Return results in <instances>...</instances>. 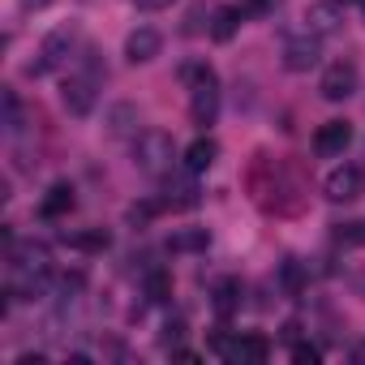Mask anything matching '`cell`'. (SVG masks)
<instances>
[{"label": "cell", "mask_w": 365, "mask_h": 365, "mask_svg": "<svg viewBox=\"0 0 365 365\" xmlns=\"http://www.w3.org/2000/svg\"><path fill=\"white\" fill-rule=\"evenodd\" d=\"M220 116V86H202V91H190V120L198 129H211Z\"/></svg>", "instance_id": "cell-17"}, {"label": "cell", "mask_w": 365, "mask_h": 365, "mask_svg": "<svg viewBox=\"0 0 365 365\" xmlns=\"http://www.w3.org/2000/svg\"><path fill=\"white\" fill-rule=\"evenodd\" d=\"M241 22H245V14H241L237 5H220V9L211 14V26H207V31H211L215 43H228V39L241 31Z\"/></svg>", "instance_id": "cell-18"}, {"label": "cell", "mask_w": 365, "mask_h": 365, "mask_svg": "<svg viewBox=\"0 0 365 365\" xmlns=\"http://www.w3.org/2000/svg\"><path fill=\"white\" fill-rule=\"evenodd\" d=\"M356 86H361L356 65H352V61H335V65H327V73H322V82H318V95H322L327 103H344V99L356 95Z\"/></svg>", "instance_id": "cell-8"}, {"label": "cell", "mask_w": 365, "mask_h": 365, "mask_svg": "<svg viewBox=\"0 0 365 365\" xmlns=\"http://www.w3.org/2000/svg\"><path fill=\"white\" fill-rule=\"evenodd\" d=\"M65 245L78 250V254H103V250L112 245V232H108V228H82V232H69Z\"/></svg>", "instance_id": "cell-19"}, {"label": "cell", "mask_w": 365, "mask_h": 365, "mask_svg": "<svg viewBox=\"0 0 365 365\" xmlns=\"http://www.w3.org/2000/svg\"><path fill=\"white\" fill-rule=\"evenodd\" d=\"M241 301H245V288H241L237 275H228V279H220V284L211 288V309L220 314V322H228V318L241 309Z\"/></svg>", "instance_id": "cell-16"}, {"label": "cell", "mask_w": 365, "mask_h": 365, "mask_svg": "<svg viewBox=\"0 0 365 365\" xmlns=\"http://www.w3.org/2000/svg\"><path fill=\"white\" fill-rule=\"evenodd\" d=\"M348 146H352V120L335 116V120H327V125L314 129V155L318 159H339Z\"/></svg>", "instance_id": "cell-9"}, {"label": "cell", "mask_w": 365, "mask_h": 365, "mask_svg": "<svg viewBox=\"0 0 365 365\" xmlns=\"http://www.w3.org/2000/svg\"><path fill=\"white\" fill-rule=\"evenodd\" d=\"M318 61H322V35L301 31V35H288L284 39V69L288 73H309Z\"/></svg>", "instance_id": "cell-7"}, {"label": "cell", "mask_w": 365, "mask_h": 365, "mask_svg": "<svg viewBox=\"0 0 365 365\" xmlns=\"http://www.w3.org/2000/svg\"><path fill=\"white\" fill-rule=\"evenodd\" d=\"M9 267L18 275H48L52 271V250L43 241H14L9 245Z\"/></svg>", "instance_id": "cell-10"}, {"label": "cell", "mask_w": 365, "mask_h": 365, "mask_svg": "<svg viewBox=\"0 0 365 365\" xmlns=\"http://www.w3.org/2000/svg\"><path fill=\"white\" fill-rule=\"evenodd\" d=\"M245 190L267 215H301L309 198V176L297 159H271L267 150H258L245 172Z\"/></svg>", "instance_id": "cell-1"}, {"label": "cell", "mask_w": 365, "mask_h": 365, "mask_svg": "<svg viewBox=\"0 0 365 365\" xmlns=\"http://www.w3.org/2000/svg\"><path fill=\"white\" fill-rule=\"evenodd\" d=\"M365 194V168L361 163H339L322 180V198L327 202H356Z\"/></svg>", "instance_id": "cell-6"}, {"label": "cell", "mask_w": 365, "mask_h": 365, "mask_svg": "<svg viewBox=\"0 0 365 365\" xmlns=\"http://www.w3.org/2000/svg\"><path fill=\"white\" fill-rule=\"evenodd\" d=\"M194 176H198V172H190V176H180V180H176V176L168 172V176H163L168 185H163V198H159V202H163L168 211H194V207L202 202V190L194 185Z\"/></svg>", "instance_id": "cell-11"}, {"label": "cell", "mask_w": 365, "mask_h": 365, "mask_svg": "<svg viewBox=\"0 0 365 365\" xmlns=\"http://www.w3.org/2000/svg\"><path fill=\"white\" fill-rule=\"evenodd\" d=\"M335 245L344 250H365V220H348V224H331Z\"/></svg>", "instance_id": "cell-25"}, {"label": "cell", "mask_w": 365, "mask_h": 365, "mask_svg": "<svg viewBox=\"0 0 365 365\" xmlns=\"http://www.w3.org/2000/svg\"><path fill=\"white\" fill-rule=\"evenodd\" d=\"M237 9H241V14H245V22H250V18H267V14L275 9V0H241Z\"/></svg>", "instance_id": "cell-29"}, {"label": "cell", "mask_w": 365, "mask_h": 365, "mask_svg": "<svg viewBox=\"0 0 365 365\" xmlns=\"http://www.w3.org/2000/svg\"><path fill=\"white\" fill-rule=\"evenodd\" d=\"M292 361H297V365H318V361H322V348L297 339V344H292Z\"/></svg>", "instance_id": "cell-28"}, {"label": "cell", "mask_w": 365, "mask_h": 365, "mask_svg": "<svg viewBox=\"0 0 365 365\" xmlns=\"http://www.w3.org/2000/svg\"><path fill=\"white\" fill-rule=\"evenodd\" d=\"M18 129H22V99L18 91L5 86V133H18Z\"/></svg>", "instance_id": "cell-27"}, {"label": "cell", "mask_w": 365, "mask_h": 365, "mask_svg": "<svg viewBox=\"0 0 365 365\" xmlns=\"http://www.w3.org/2000/svg\"><path fill=\"white\" fill-rule=\"evenodd\" d=\"M159 211H168V207H163V202H133V207L125 211V220H129L133 228H146V224H150Z\"/></svg>", "instance_id": "cell-26"}, {"label": "cell", "mask_w": 365, "mask_h": 365, "mask_svg": "<svg viewBox=\"0 0 365 365\" xmlns=\"http://www.w3.org/2000/svg\"><path fill=\"white\" fill-rule=\"evenodd\" d=\"M279 288H284L288 297H301V292L309 288V267H305L301 258H284V267H279Z\"/></svg>", "instance_id": "cell-20"}, {"label": "cell", "mask_w": 365, "mask_h": 365, "mask_svg": "<svg viewBox=\"0 0 365 365\" xmlns=\"http://www.w3.org/2000/svg\"><path fill=\"white\" fill-rule=\"evenodd\" d=\"M108 133H112V138H125V133L138 138V108H133V103H116V108L108 112Z\"/></svg>", "instance_id": "cell-24"}, {"label": "cell", "mask_w": 365, "mask_h": 365, "mask_svg": "<svg viewBox=\"0 0 365 365\" xmlns=\"http://www.w3.org/2000/svg\"><path fill=\"white\" fill-rule=\"evenodd\" d=\"M344 26V0H314L305 9V31L314 35H335Z\"/></svg>", "instance_id": "cell-12"}, {"label": "cell", "mask_w": 365, "mask_h": 365, "mask_svg": "<svg viewBox=\"0 0 365 365\" xmlns=\"http://www.w3.org/2000/svg\"><path fill=\"white\" fill-rule=\"evenodd\" d=\"M133 5L142 9V14H159V9H168L172 0H133Z\"/></svg>", "instance_id": "cell-30"}, {"label": "cell", "mask_w": 365, "mask_h": 365, "mask_svg": "<svg viewBox=\"0 0 365 365\" xmlns=\"http://www.w3.org/2000/svg\"><path fill=\"white\" fill-rule=\"evenodd\" d=\"M207 348L220 352L228 365H262L271 356V339L267 335H258V331H245L241 335V331H228V327H220Z\"/></svg>", "instance_id": "cell-2"}, {"label": "cell", "mask_w": 365, "mask_h": 365, "mask_svg": "<svg viewBox=\"0 0 365 365\" xmlns=\"http://www.w3.org/2000/svg\"><path fill=\"white\" fill-rule=\"evenodd\" d=\"M159 48H163V35H159L155 26H138V31H129V39H125V56H129V65H146V61H155Z\"/></svg>", "instance_id": "cell-14"}, {"label": "cell", "mask_w": 365, "mask_h": 365, "mask_svg": "<svg viewBox=\"0 0 365 365\" xmlns=\"http://www.w3.org/2000/svg\"><path fill=\"white\" fill-rule=\"evenodd\" d=\"M215 159H220V142L211 138V133H198L185 150H180V163H185V172H211L215 168Z\"/></svg>", "instance_id": "cell-13"}, {"label": "cell", "mask_w": 365, "mask_h": 365, "mask_svg": "<svg viewBox=\"0 0 365 365\" xmlns=\"http://www.w3.org/2000/svg\"><path fill=\"white\" fill-rule=\"evenodd\" d=\"M73 207H78V198H73V185H69V180H56V185L43 194V202H39V220L56 224V220H65Z\"/></svg>", "instance_id": "cell-15"}, {"label": "cell", "mask_w": 365, "mask_h": 365, "mask_svg": "<svg viewBox=\"0 0 365 365\" xmlns=\"http://www.w3.org/2000/svg\"><path fill=\"white\" fill-rule=\"evenodd\" d=\"M142 292H146V301H155V305L172 301V271H168V267H150L146 279H142Z\"/></svg>", "instance_id": "cell-21"}, {"label": "cell", "mask_w": 365, "mask_h": 365, "mask_svg": "<svg viewBox=\"0 0 365 365\" xmlns=\"http://www.w3.org/2000/svg\"><path fill=\"white\" fill-rule=\"evenodd\" d=\"M207 245H211V232H207V228H185V232L168 237V250H172V254H202Z\"/></svg>", "instance_id": "cell-22"}, {"label": "cell", "mask_w": 365, "mask_h": 365, "mask_svg": "<svg viewBox=\"0 0 365 365\" xmlns=\"http://www.w3.org/2000/svg\"><path fill=\"white\" fill-rule=\"evenodd\" d=\"M133 163H138V172L163 180V176L172 172V163H176V142H172V133H163V129H142V133L133 138Z\"/></svg>", "instance_id": "cell-4"}, {"label": "cell", "mask_w": 365, "mask_h": 365, "mask_svg": "<svg viewBox=\"0 0 365 365\" xmlns=\"http://www.w3.org/2000/svg\"><path fill=\"white\" fill-rule=\"evenodd\" d=\"M180 82H185L190 91H202V86H220V73L207 61H185L180 65Z\"/></svg>", "instance_id": "cell-23"}, {"label": "cell", "mask_w": 365, "mask_h": 365, "mask_svg": "<svg viewBox=\"0 0 365 365\" xmlns=\"http://www.w3.org/2000/svg\"><path fill=\"white\" fill-rule=\"evenodd\" d=\"M91 56H95V52H86V69H82V73H69V78L61 82V103H65V112H69V116H78V120L95 112L99 82L108 78V69H99Z\"/></svg>", "instance_id": "cell-3"}, {"label": "cell", "mask_w": 365, "mask_h": 365, "mask_svg": "<svg viewBox=\"0 0 365 365\" xmlns=\"http://www.w3.org/2000/svg\"><path fill=\"white\" fill-rule=\"evenodd\" d=\"M73 48H78V31H73V26H56V31H48V39L39 43L35 61H31L22 73H26V78H48V73H56L61 65H69Z\"/></svg>", "instance_id": "cell-5"}, {"label": "cell", "mask_w": 365, "mask_h": 365, "mask_svg": "<svg viewBox=\"0 0 365 365\" xmlns=\"http://www.w3.org/2000/svg\"><path fill=\"white\" fill-rule=\"evenodd\" d=\"M361 14H365V0H361Z\"/></svg>", "instance_id": "cell-31"}]
</instances>
